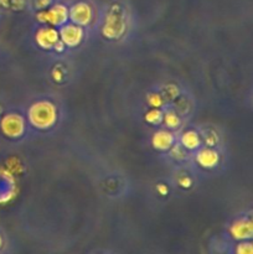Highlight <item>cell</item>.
I'll return each instance as SVG.
<instances>
[{"mask_svg":"<svg viewBox=\"0 0 253 254\" xmlns=\"http://www.w3.org/2000/svg\"><path fill=\"white\" fill-rule=\"evenodd\" d=\"M29 122L37 129H50L57 121V111L54 103L49 101H40L32 104L29 109Z\"/></svg>","mask_w":253,"mask_h":254,"instance_id":"6da1fadb","label":"cell"},{"mask_svg":"<svg viewBox=\"0 0 253 254\" xmlns=\"http://www.w3.org/2000/svg\"><path fill=\"white\" fill-rule=\"evenodd\" d=\"M126 31V16L118 5L112 6L106 17L103 35L107 39H119Z\"/></svg>","mask_w":253,"mask_h":254,"instance_id":"7a4b0ae2","label":"cell"},{"mask_svg":"<svg viewBox=\"0 0 253 254\" xmlns=\"http://www.w3.org/2000/svg\"><path fill=\"white\" fill-rule=\"evenodd\" d=\"M37 20L49 26H62L68 20V7L63 4H55L49 9H44L37 14Z\"/></svg>","mask_w":253,"mask_h":254,"instance_id":"3957f363","label":"cell"},{"mask_svg":"<svg viewBox=\"0 0 253 254\" xmlns=\"http://www.w3.org/2000/svg\"><path fill=\"white\" fill-rule=\"evenodd\" d=\"M0 129L7 138H20L25 131V121L19 114H6L0 122Z\"/></svg>","mask_w":253,"mask_h":254,"instance_id":"277c9868","label":"cell"},{"mask_svg":"<svg viewBox=\"0 0 253 254\" xmlns=\"http://www.w3.org/2000/svg\"><path fill=\"white\" fill-rule=\"evenodd\" d=\"M68 19L78 26H88L93 19V9L86 1H78L68 9Z\"/></svg>","mask_w":253,"mask_h":254,"instance_id":"5b68a950","label":"cell"},{"mask_svg":"<svg viewBox=\"0 0 253 254\" xmlns=\"http://www.w3.org/2000/svg\"><path fill=\"white\" fill-rule=\"evenodd\" d=\"M59 35L60 40L63 42L64 46L68 47H76L81 44L83 40V29L76 24H64L60 26Z\"/></svg>","mask_w":253,"mask_h":254,"instance_id":"8992f818","label":"cell"},{"mask_svg":"<svg viewBox=\"0 0 253 254\" xmlns=\"http://www.w3.org/2000/svg\"><path fill=\"white\" fill-rule=\"evenodd\" d=\"M35 40L41 49L52 50L55 45L60 41V35L54 26H45L37 30Z\"/></svg>","mask_w":253,"mask_h":254,"instance_id":"52a82bcc","label":"cell"},{"mask_svg":"<svg viewBox=\"0 0 253 254\" xmlns=\"http://www.w3.org/2000/svg\"><path fill=\"white\" fill-rule=\"evenodd\" d=\"M230 232L232 235V237L236 238V240H250L253 233L252 222L250 220H237L231 226Z\"/></svg>","mask_w":253,"mask_h":254,"instance_id":"ba28073f","label":"cell"},{"mask_svg":"<svg viewBox=\"0 0 253 254\" xmlns=\"http://www.w3.org/2000/svg\"><path fill=\"white\" fill-rule=\"evenodd\" d=\"M196 160H197V163L200 164L202 168L211 169L215 168V166L217 165L220 158H218V154L216 153L215 150H212V149L210 148H203L197 153Z\"/></svg>","mask_w":253,"mask_h":254,"instance_id":"9c48e42d","label":"cell"},{"mask_svg":"<svg viewBox=\"0 0 253 254\" xmlns=\"http://www.w3.org/2000/svg\"><path fill=\"white\" fill-rule=\"evenodd\" d=\"M151 143L158 150H169L174 145V135L168 130H159L153 135Z\"/></svg>","mask_w":253,"mask_h":254,"instance_id":"30bf717a","label":"cell"},{"mask_svg":"<svg viewBox=\"0 0 253 254\" xmlns=\"http://www.w3.org/2000/svg\"><path fill=\"white\" fill-rule=\"evenodd\" d=\"M181 144H183L184 149L193 150V149H197L200 146L201 139L196 131L188 130L181 135Z\"/></svg>","mask_w":253,"mask_h":254,"instance_id":"8fae6325","label":"cell"},{"mask_svg":"<svg viewBox=\"0 0 253 254\" xmlns=\"http://www.w3.org/2000/svg\"><path fill=\"white\" fill-rule=\"evenodd\" d=\"M163 119L164 122H165L166 127L170 129L179 128V126H180V118H179L178 114L173 111L166 112L165 116H163Z\"/></svg>","mask_w":253,"mask_h":254,"instance_id":"7c38bea8","label":"cell"},{"mask_svg":"<svg viewBox=\"0 0 253 254\" xmlns=\"http://www.w3.org/2000/svg\"><path fill=\"white\" fill-rule=\"evenodd\" d=\"M146 122H149L150 124H159L163 121V113L159 111L158 108H153L151 111H149L145 116Z\"/></svg>","mask_w":253,"mask_h":254,"instance_id":"4fadbf2b","label":"cell"},{"mask_svg":"<svg viewBox=\"0 0 253 254\" xmlns=\"http://www.w3.org/2000/svg\"><path fill=\"white\" fill-rule=\"evenodd\" d=\"M237 254H253L252 243L250 242L240 243L237 247Z\"/></svg>","mask_w":253,"mask_h":254,"instance_id":"5bb4252c","label":"cell"},{"mask_svg":"<svg viewBox=\"0 0 253 254\" xmlns=\"http://www.w3.org/2000/svg\"><path fill=\"white\" fill-rule=\"evenodd\" d=\"M148 102L153 108H159L163 104V98L159 94H151V96H149Z\"/></svg>","mask_w":253,"mask_h":254,"instance_id":"9a60e30c","label":"cell"},{"mask_svg":"<svg viewBox=\"0 0 253 254\" xmlns=\"http://www.w3.org/2000/svg\"><path fill=\"white\" fill-rule=\"evenodd\" d=\"M171 154H173L174 158L176 159H183L184 156H185V151H184V149L181 148V146H171Z\"/></svg>","mask_w":253,"mask_h":254,"instance_id":"2e32d148","label":"cell"},{"mask_svg":"<svg viewBox=\"0 0 253 254\" xmlns=\"http://www.w3.org/2000/svg\"><path fill=\"white\" fill-rule=\"evenodd\" d=\"M51 1L52 0H36V6L39 7L40 10H44L51 5Z\"/></svg>","mask_w":253,"mask_h":254,"instance_id":"e0dca14e","label":"cell"},{"mask_svg":"<svg viewBox=\"0 0 253 254\" xmlns=\"http://www.w3.org/2000/svg\"><path fill=\"white\" fill-rule=\"evenodd\" d=\"M180 185L183 186V188H190L191 180H190V179H188V178L181 179V180H180Z\"/></svg>","mask_w":253,"mask_h":254,"instance_id":"ac0fdd59","label":"cell"},{"mask_svg":"<svg viewBox=\"0 0 253 254\" xmlns=\"http://www.w3.org/2000/svg\"><path fill=\"white\" fill-rule=\"evenodd\" d=\"M64 47H66V46H64V45H63V42H62L61 40H60V41L57 42L56 45H55V47H54V49L56 50V51L61 52V51H63V49H64Z\"/></svg>","mask_w":253,"mask_h":254,"instance_id":"d6986e66","label":"cell"},{"mask_svg":"<svg viewBox=\"0 0 253 254\" xmlns=\"http://www.w3.org/2000/svg\"><path fill=\"white\" fill-rule=\"evenodd\" d=\"M159 192H160V193H163V195H164V193H166V192H168V189H166L165 188V186H164V185H159Z\"/></svg>","mask_w":253,"mask_h":254,"instance_id":"ffe728a7","label":"cell"},{"mask_svg":"<svg viewBox=\"0 0 253 254\" xmlns=\"http://www.w3.org/2000/svg\"><path fill=\"white\" fill-rule=\"evenodd\" d=\"M1 243H2V240H1V237H0V247H1Z\"/></svg>","mask_w":253,"mask_h":254,"instance_id":"44dd1931","label":"cell"}]
</instances>
